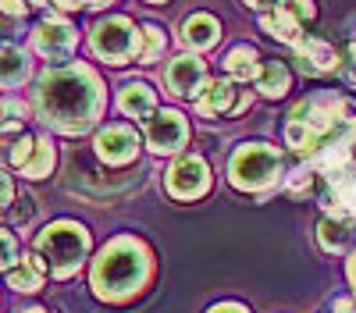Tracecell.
Listing matches in <instances>:
<instances>
[{"mask_svg":"<svg viewBox=\"0 0 356 313\" xmlns=\"http://www.w3.org/2000/svg\"><path fill=\"white\" fill-rule=\"evenodd\" d=\"M36 253L47 260L54 278H72L89 256V232L75 221H57L47 224L36 235Z\"/></svg>","mask_w":356,"mask_h":313,"instance_id":"3957f363","label":"cell"},{"mask_svg":"<svg viewBox=\"0 0 356 313\" xmlns=\"http://www.w3.org/2000/svg\"><path fill=\"white\" fill-rule=\"evenodd\" d=\"M246 8H253V11H275V8H282V4H289V0H243Z\"/></svg>","mask_w":356,"mask_h":313,"instance_id":"f546056e","label":"cell"},{"mask_svg":"<svg viewBox=\"0 0 356 313\" xmlns=\"http://www.w3.org/2000/svg\"><path fill=\"white\" fill-rule=\"evenodd\" d=\"M89 46L100 61L107 65H129L139 61V50H143V25H136L125 15H111L104 22L93 25L89 33Z\"/></svg>","mask_w":356,"mask_h":313,"instance_id":"277c9868","label":"cell"},{"mask_svg":"<svg viewBox=\"0 0 356 313\" xmlns=\"http://www.w3.org/2000/svg\"><path fill=\"white\" fill-rule=\"evenodd\" d=\"M104 110V85L89 65L47 68L36 82V114L57 132H86Z\"/></svg>","mask_w":356,"mask_h":313,"instance_id":"6da1fadb","label":"cell"},{"mask_svg":"<svg viewBox=\"0 0 356 313\" xmlns=\"http://www.w3.org/2000/svg\"><path fill=\"white\" fill-rule=\"evenodd\" d=\"M189 139V125L178 110H154L146 121V142L154 153H178Z\"/></svg>","mask_w":356,"mask_h":313,"instance_id":"ba28073f","label":"cell"},{"mask_svg":"<svg viewBox=\"0 0 356 313\" xmlns=\"http://www.w3.org/2000/svg\"><path fill=\"white\" fill-rule=\"evenodd\" d=\"M168 40L157 25H143V50H139V65H154L161 61V53H164Z\"/></svg>","mask_w":356,"mask_h":313,"instance_id":"7402d4cb","label":"cell"},{"mask_svg":"<svg viewBox=\"0 0 356 313\" xmlns=\"http://www.w3.org/2000/svg\"><path fill=\"white\" fill-rule=\"evenodd\" d=\"M349 57H353V61H356V36H353V43H349Z\"/></svg>","mask_w":356,"mask_h":313,"instance_id":"e575fe53","label":"cell"},{"mask_svg":"<svg viewBox=\"0 0 356 313\" xmlns=\"http://www.w3.org/2000/svg\"><path fill=\"white\" fill-rule=\"evenodd\" d=\"M335 313H356V303L342 299V303H335Z\"/></svg>","mask_w":356,"mask_h":313,"instance_id":"d6a6232c","label":"cell"},{"mask_svg":"<svg viewBox=\"0 0 356 313\" xmlns=\"http://www.w3.org/2000/svg\"><path fill=\"white\" fill-rule=\"evenodd\" d=\"M50 4H57L61 11H79V8L97 11V8H107V4H114V0H50Z\"/></svg>","mask_w":356,"mask_h":313,"instance_id":"484cf974","label":"cell"},{"mask_svg":"<svg viewBox=\"0 0 356 313\" xmlns=\"http://www.w3.org/2000/svg\"><path fill=\"white\" fill-rule=\"evenodd\" d=\"M314 189V171H296L289 178V196H307Z\"/></svg>","mask_w":356,"mask_h":313,"instance_id":"d4e9b609","label":"cell"},{"mask_svg":"<svg viewBox=\"0 0 356 313\" xmlns=\"http://www.w3.org/2000/svg\"><path fill=\"white\" fill-rule=\"evenodd\" d=\"M257 90H260L267 100H278V96H285V93L292 90V75H289V68H285L282 61H267V65L260 68Z\"/></svg>","mask_w":356,"mask_h":313,"instance_id":"ffe728a7","label":"cell"},{"mask_svg":"<svg viewBox=\"0 0 356 313\" xmlns=\"http://www.w3.org/2000/svg\"><path fill=\"white\" fill-rule=\"evenodd\" d=\"M25 313H47V310H25Z\"/></svg>","mask_w":356,"mask_h":313,"instance_id":"74e56055","label":"cell"},{"mask_svg":"<svg viewBox=\"0 0 356 313\" xmlns=\"http://www.w3.org/2000/svg\"><path fill=\"white\" fill-rule=\"evenodd\" d=\"M29 8H33L29 0H4V15H8V18H25Z\"/></svg>","mask_w":356,"mask_h":313,"instance_id":"f1b7e54d","label":"cell"},{"mask_svg":"<svg viewBox=\"0 0 356 313\" xmlns=\"http://www.w3.org/2000/svg\"><path fill=\"white\" fill-rule=\"evenodd\" d=\"M349 239H353V224H349V217H324L321 221V232H317V242H321V249L324 253H342L346 246H349Z\"/></svg>","mask_w":356,"mask_h":313,"instance_id":"d6986e66","label":"cell"},{"mask_svg":"<svg viewBox=\"0 0 356 313\" xmlns=\"http://www.w3.org/2000/svg\"><path fill=\"white\" fill-rule=\"evenodd\" d=\"M47 260L40 253H33V256H25L22 264H15L11 271H8V285L15 292H36L40 285H43V278H47Z\"/></svg>","mask_w":356,"mask_h":313,"instance_id":"e0dca14e","label":"cell"},{"mask_svg":"<svg viewBox=\"0 0 356 313\" xmlns=\"http://www.w3.org/2000/svg\"><path fill=\"white\" fill-rule=\"evenodd\" d=\"M139 150V135L129 125H107L97 132V153L107 164H129Z\"/></svg>","mask_w":356,"mask_h":313,"instance_id":"8fae6325","label":"cell"},{"mask_svg":"<svg viewBox=\"0 0 356 313\" xmlns=\"http://www.w3.org/2000/svg\"><path fill=\"white\" fill-rule=\"evenodd\" d=\"M8 157H11V164L22 171L25 178H47L54 160H57L50 139H29V135H22L18 142H11Z\"/></svg>","mask_w":356,"mask_h":313,"instance_id":"9c48e42d","label":"cell"},{"mask_svg":"<svg viewBox=\"0 0 356 313\" xmlns=\"http://www.w3.org/2000/svg\"><path fill=\"white\" fill-rule=\"evenodd\" d=\"M211 313H250L246 306H239V303H221V306H214Z\"/></svg>","mask_w":356,"mask_h":313,"instance_id":"4dcf8cb0","label":"cell"},{"mask_svg":"<svg viewBox=\"0 0 356 313\" xmlns=\"http://www.w3.org/2000/svg\"><path fill=\"white\" fill-rule=\"evenodd\" d=\"M207 189H211V167L200 157H182L168 171V192L175 199H200Z\"/></svg>","mask_w":356,"mask_h":313,"instance_id":"30bf717a","label":"cell"},{"mask_svg":"<svg viewBox=\"0 0 356 313\" xmlns=\"http://www.w3.org/2000/svg\"><path fill=\"white\" fill-rule=\"evenodd\" d=\"M282 175V157L275 146L267 142H246L232 153V164H228V178L235 189L243 192H260L267 185H275Z\"/></svg>","mask_w":356,"mask_h":313,"instance_id":"5b68a950","label":"cell"},{"mask_svg":"<svg viewBox=\"0 0 356 313\" xmlns=\"http://www.w3.org/2000/svg\"><path fill=\"white\" fill-rule=\"evenodd\" d=\"M292 53H296L300 71H307V75H332L339 68V50L324 40H314V36H303L292 46Z\"/></svg>","mask_w":356,"mask_h":313,"instance_id":"7c38bea8","label":"cell"},{"mask_svg":"<svg viewBox=\"0 0 356 313\" xmlns=\"http://www.w3.org/2000/svg\"><path fill=\"white\" fill-rule=\"evenodd\" d=\"M303 25L307 22H300V15H296L289 4H282V8H275V11H264L260 15V28L267 36H275V40H282V43H300L307 33H303Z\"/></svg>","mask_w":356,"mask_h":313,"instance_id":"4fadbf2b","label":"cell"},{"mask_svg":"<svg viewBox=\"0 0 356 313\" xmlns=\"http://www.w3.org/2000/svg\"><path fill=\"white\" fill-rule=\"evenodd\" d=\"M225 68H228V78H235V82H257L264 61H260V53L253 46H235L225 57Z\"/></svg>","mask_w":356,"mask_h":313,"instance_id":"ac0fdd59","label":"cell"},{"mask_svg":"<svg viewBox=\"0 0 356 313\" xmlns=\"http://www.w3.org/2000/svg\"><path fill=\"white\" fill-rule=\"evenodd\" d=\"M218 40H221V25H218L214 15L196 11V15H189V18L182 22V43H186V46H193V50H211V46H218Z\"/></svg>","mask_w":356,"mask_h":313,"instance_id":"9a60e30c","label":"cell"},{"mask_svg":"<svg viewBox=\"0 0 356 313\" xmlns=\"http://www.w3.org/2000/svg\"><path fill=\"white\" fill-rule=\"evenodd\" d=\"M118 107H122V114H129V118H150L157 110V96L146 82H129V85H122V93H118Z\"/></svg>","mask_w":356,"mask_h":313,"instance_id":"2e32d148","label":"cell"},{"mask_svg":"<svg viewBox=\"0 0 356 313\" xmlns=\"http://www.w3.org/2000/svg\"><path fill=\"white\" fill-rule=\"evenodd\" d=\"M15 203V182H11V175H4V207H11Z\"/></svg>","mask_w":356,"mask_h":313,"instance_id":"1f68e13d","label":"cell"},{"mask_svg":"<svg viewBox=\"0 0 356 313\" xmlns=\"http://www.w3.org/2000/svg\"><path fill=\"white\" fill-rule=\"evenodd\" d=\"M289 8L300 15V22H314L317 18V4H314V0H289Z\"/></svg>","mask_w":356,"mask_h":313,"instance_id":"83f0119b","label":"cell"},{"mask_svg":"<svg viewBox=\"0 0 356 313\" xmlns=\"http://www.w3.org/2000/svg\"><path fill=\"white\" fill-rule=\"evenodd\" d=\"M18 203H22V207H15V203H11V207H8V214H11V221H15V224H29V221H33V214H36L33 196H22Z\"/></svg>","mask_w":356,"mask_h":313,"instance_id":"cb8c5ba5","label":"cell"},{"mask_svg":"<svg viewBox=\"0 0 356 313\" xmlns=\"http://www.w3.org/2000/svg\"><path fill=\"white\" fill-rule=\"evenodd\" d=\"M75 43H79L75 25L65 22V18H57V15L43 18V22L36 25V33H33L36 53H40V57H50V61H68L72 50H75Z\"/></svg>","mask_w":356,"mask_h":313,"instance_id":"8992f818","label":"cell"},{"mask_svg":"<svg viewBox=\"0 0 356 313\" xmlns=\"http://www.w3.org/2000/svg\"><path fill=\"white\" fill-rule=\"evenodd\" d=\"M15 264H22V256H18V242H15V232H4V271H11Z\"/></svg>","mask_w":356,"mask_h":313,"instance_id":"4316f807","label":"cell"},{"mask_svg":"<svg viewBox=\"0 0 356 313\" xmlns=\"http://www.w3.org/2000/svg\"><path fill=\"white\" fill-rule=\"evenodd\" d=\"M146 4H164V0H146Z\"/></svg>","mask_w":356,"mask_h":313,"instance_id":"8d00e7d4","label":"cell"},{"mask_svg":"<svg viewBox=\"0 0 356 313\" xmlns=\"http://www.w3.org/2000/svg\"><path fill=\"white\" fill-rule=\"evenodd\" d=\"M25 118H29V107H25V103H18L15 96H8V100H4V132L11 135Z\"/></svg>","mask_w":356,"mask_h":313,"instance_id":"603a6c76","label":"cell"},{"mask_svg":"<svg viewBox=\"0 0 356 313\" xmlns=\"http://www.w3.org/2000/svg\"><path fill=\"white\" fill-rule=\"evenodd\" d=\"M29 4H33V8H40V4H43V0H29Z\"/></svg>","mask_w":356,"mask_h":313,"instance_id":"d590c367","label":"cell"},{"mask_svg":"<svg viewBox=\"0 0 356 313\" xmlns=\"http://www.w3.org/2000/svg\"><path fill=\"white\" fill-rule=\"evenodd\" d=\"M29 57L18 50V46H4V90H15V85H22L29 78Z\"/></svg>","mask_w":356,"mask_h":313,"instance_id":"44dd1931","label":"cell"},{"mask_svg":"<svg viewBox=\"0 0 356 313\" xmlns=\"http://www.w3.org/2000/svg\"><path fill=\"white\" fill-rule=\"evenodd\" d=\"M154 274V260L150 249H146L139 239H114L97 260H93V289L100 299L111 303H125L136 292H143V285Z\"/></svg>","mask_w":356,"mask_h":313,"instance_id":"7a4b0ae2","label":"cell"},{"mask_svg":"<svg viewBox=\"0 0 356 313\" xmlns=\"http://www.w3.org/2000/svg\"><path fill=\"white\" fill-rule=\"evenodd\" d=\"M200 118H221V114H235V78H218L211 82L196 100Z\"/></svg>","mask_w":356,"mask_h":313,"instance_id":"5bb4252c","label":"cell"},{"mask_svg":"<svg viewBox=\"0 0 356 313\" xmlns=\"http://www.w3.org/2000/svg\"><path fill=\"white\" fill-rule=\"evenodd\" d=\"M164 82H168V90L175 96H182V100H200V93L211 85V78H207V65L200 61L196 53L175 57V61L168 65V71H164Z\"/></svg>","mask_w":356,"mask_h":313,"instance_id":"52a82bcc","label":"cell"},{"mask_svg":"<svg viewBox=\"0 0 356 313\" xmlns=\"http://www.w3.org/2000/svg\"><path fill=\"white\" fill-rule=\"evenodd\" d=\"M349 281H353V289H356V253H353V260H349Z\"/></svg>","mask_w":356,"mask_h":313,"instance_id":"836d02e7","label":"cell"}]
</instances>
